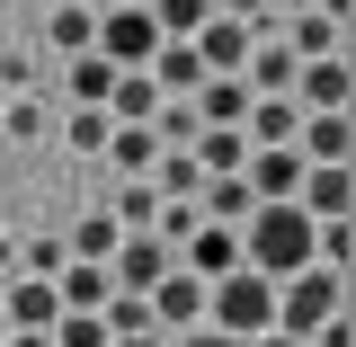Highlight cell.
<instances>
[{
  "instance_id": "cell-30",
  "label": "cell",
  "mask_w": 356,
  "mask_h": 347,
  "mask_svg": "<svg viewBox=\"0 0 356 347\" xmlns=\"http://www.w3.org/2000/svg\"><path fill=\"white\" fill-rule=\"evenodd\" d=\"M0 27H9V0H0Z\"/></svg>"
},
{
  "instance_id": "cell-14",
  "label": "cell",
  "mask_w": 356,
  "mask_h": 347,
  "mask_svg": "<svg viewBox=\"0 0 356 347\" xmlns=\"http://www.w3.org/2000/svg\"><path fill=\"white\" fill-rule=\"evenodd\" d=\"M276 36L294 45V54H348V18H330V9H285Z\"/></svg>"
},
{
  "instance_id": "cell-25",
  "label": "cell",
  "mask_w": 356,
  "mask_h": 347,
  "mask_svg": "<svg viewBox=\"0 0 356 347\" xmlns=\"http://www.w3.org/2000/svg\"><path fill=\"white\" fill-rule=\"evenodd\" d=\"M36 81H44V63H36V54L0 45V89H36Z\"/></svg>"
},
{
  "instance_id": "cell-33",
  "label": "cell",
  "mask_w": 356,
  "mask_h": 347,
  "mask_svg": "<svg viewBox=\"0 0 356 347\" xmlns=\"http://www.w3.org/2000/svg\"><path fill=\"white\" fill-rule=\"evenodd\" d=\"M0 107H9V89H0Z\"/></svg>"
},
{
  "instance_id": "cell-2",
  "label": "cell",
  "mask_w": 356,
  "mask_h": 347,
  "mask_svg": "<svg viewBox=\"0 0 356 347\" xmlns=\"http://www.w3.org/2000/svg\"><path fill=\"white\" fill-rule=\"evenodd\" d=\"M330 312H348V267H321V259H303L294 276H276V330H321Z\"/></svg>"
},
{
  "instance_id": "cell-28",
  "label": "cell",
  "mask_w": 356,
  "mask_h": 347,
  "mask_svg": "<svg viewBox=\"0 0 356 347\" xmlns=\"http://www.w3.org/2000/svg\"><path fill=\"white\" fill-rule=\"evenodd\" d=\"M0 347H54V330H9Z\"/></svg>"
},
{
  "instance_id": "cell-4",
  "label": "cell",
  "mask_w": 356,
  "mask_h": 347,
  "mask_svg": "<svg viewBox=\"0 0 356 347\" xmlns=\"http://www.w3.org/2000/svg\"><path fill=\"white\" fill-rule=\"evenodd\" d=\"M89 45L116 63V72H134V63H152V45H161V18H152V0H116V9H98V27H89Z\"/></svg>"
},
{
  "instance_id": "cell-32",
  "label": "cell",
  "mask_w": 356,
  "mask_h": 347,
  "mask_svg": "<svg viewBox=\"0 0 356 347\" xmlns=\"http://www.w3.org/2000/svg\"><path fill=\"white\" fill-rule=\"evenodd\" d=\"M0 339H9V321H0Z\"/></svg>"
},
{
  "instance_id": "cell-21",
  "label": "cell",
  "mask_w": 356,
  "mask_h": 347,
  "mask_svg": "<svg viewBox=\"0 0 356 347\" xmlns=\"http://www.w3.org/2000/svg\"><path fill=\"white\" fill-rule=\"evenodd\" d=\"M107 214L125 223V232H143V223L161 214V187H152V178H125V187H116V205H107Z\"/></svg>"
},
{
  "instance_id": "cell-13",
  "label": "cell",
  "mask_w": 356,
  "mask_h": 347,
  "mask_svg": "<svg viewBox=\"0 0 356 347\" xmlns=\"http://www.w3.org/2000/svg\"><path fill=\"white\" fill-rule=\"evenodd\" d=\"M98 161H107L116 178H143L152 161H161V134L143 125V116H116V125H107V152H98Z\"/></svg>"
},
{
  "instance_id": "cell-12",
  "label": "cell",
  "mask_w": 356,
  "mask_h": 347,
  "mask_svg": "<svg viewBox=\"0 0 356 347\" xmlns=\"http://www.w3.org/2000/svg\"><path fill=\"white\" fill-rule=\"evenodd\" d=\"M196 63H205V72H241V54H250V18H232V9H214V18H205V27H196Z\"/></svg>"
},
{
  "instance_id": "cell-6",
  "label": "cell",
  "mask_w": 356,
  "mask_h": 347,
  "mask_svg": "<svg viewBox=\"0 0 356 347\" xmlns=\"http://www.w3.org/2000/svg\"><path fill=\"white\" fill-rule=\"evenodd\" d=\"M178 267H196L205 285L232 276V267H241V223H196V232L178 241Z\"/></svg>"
},
{
  "instance_id": "cell-1",
  "label": "cell",
  "mask_w": 356,
  "mask_h": 347,
  "mask_svg": "<svg viewBox=\"0 0 356 347\" xmlns=\"http://www.w3.org/2000/svg\"><path fill=\"white\" fill-rule=\"evenodd\" d=\"M241 259L259 267V276H294L312 259V214L294 196H259L250 214H241Z\"/></svg>"
},
{
  "instance_id": "cell-24",
  "label": "cell",
  "mask_w": 356,
  "mask_h": 347,
  "mask_svg": "<svg viewBox=\"0 0 356 347\" xmlns=\"http://www.w3.org/2000/svg\"><path fill=\"white\" fill-rule=\"evenodd\" d=\"M63 259H72V250H63V232H36V241H18V276H54Z\"/></svg>"
},
{
  "instance_id": "cell-18",
  "label": "cell",
  "mask_w": 356,
  "mask_h": 347,
  "mask_svg": "<svg viewBox=\"0 0 356 347\" xmlns=\"http://www.w3.org/2000/svg\"><path fill=\"white\" fill-rule=\"evenodd\" d=\"M187 152H196V170H241V161H250V134L241 125H196Z\"/></svg>"
},
{
  "instance_id": "cell-22",
  "label": "cell",
  "mask_w": 356,
  "mask_h": 347,
  "mask_svg": "<svg viewBox=\"0 0 356 347\" xmlns=\"http://www.w3.org/2000/svg\"><path fill=\"white\" fill-rule=\"evenodd\" d=\"M107 312H54V347H107Z\"/></svg>"
},
{
  "instance_id": "cell-5",
  "label": "cell",
  "mask_w": 356,
  "mask_h": 347,
  "mask_svg": "<svg viewBox=\"0 0 356 347\" xmlns=\"http://www.w3.org/2000/svg\"><path fill=\"white\" fill-rule=\"evenodd\" d=\"M170 259H178V250L152 232V223H143V232H116V250H107V276H116V285H134V294H152V285L170 276Z\"/></svg>"
},
{
  "instance_id": "cell-9",
  "label": "cell",
  "mask_w": 356,
  "mask_h": 347,
  "mask_svg": "<svg viewBox=\"0 0 356 347\" xmlns=\"http://www.w3.org/2000/svg\"><path fill=\"white\" fill-rule=\"evenodd\" d=\"M294 107H348V54H303L294 63Z\"/></svg>"
},
{
  "instance_id": "cell-3",
  "label": "cell",
  "mask_w": 356,
  "mask_h": 347,
  "mask_svg": "<svg viewBox=\"0 0 356 347\" xmlns=\"http://www.w3.org/2000/svg\"><path fill=\"white\" fill-rule=\"evenodd\" d=\"M205 321L241 330V339H250V330H267V321H276V276H259V267L241 259L232 276H214V285H205Z\"/></svg>"
},
{
  "instance_id": "cell-17",
  "label": "cell",
  "mask_w": 356,
  "mask_h": 347,
  "mask_svg": "<svg viewBox=\"0 0 356 347\" xmlns=\"http://www.w3.org/2000/svg\"><path fill=\"white\" fill-rule=\"evenodd\" d=\"M0 134H9V143H44V134H54V98H36V89H9Z\"/></svg>"
},
{
  "instance_id": "cell-11",
  "label": "cell",
  "mask_w": 356,
  "mask_h": 347,
  "mask_svg": "<svg viewBox=\"0 0 356 347\" xmlns=\"http://www.w3.org/2000/svg\"><path fill=\"white\" fill-rule=\"evenodd\" d=\"M0 285H9V303H0V321H9V330H54V312H63L54 276H0Z\"/></svg>"
},
{
  "instance_id": "cell-8",
  "label": "cell",
  "mask_w": 356,
  "mask_h": 347,
  "mask_svg": "<svg viewBox=\"0 0 356 347\" xmlns=\"http://www.w3.org/2000/svg\"><path fill=\"white\" fill-rule=\"evenodd\" d=\"M152 321H161V330H187V321H205V276L170 259V276L152 285Z\"/></svg>"
},
{
  "instance_id": "cell-31",
  "label": "cell",
  "mask_w": 356,
  "mask_h": 347,
  "mask_svg": "<svg viewBox=\"0 0 356 347\" xmlns=\"http://www.w3.org/2000/svg\"><path fill=\"white\" fill-rule=\"evenodd\" d=\"M89 9H116V0H89Z\"/></svg>"
},
{
  "instance_id": "cell-7",
  "label": "cell",
  "mask_w": 356,
  "mask_h": 347,
  "mask_svg": "<svg viewBox=\"0 0 356 347\" xmlns=\"http://www.w3.org/2000/svg\"><path fill=\"white\" fill-rule=\"evenodd\" d=\"M348 196H356V178H348V161H303V178H294V205H303L312 223L348 214Z\"/></svg>"
},
{
  "instance_id": "cell-10",
  "label": "cell",
  "mask_w": 356,
  "mask_h": 347,
  "mask_svg": "<svg viewBox=\"0 0 356 347\" xmlns=\"http://www.w3.org/2000/svg\"><path fill=\"white\" fill-rule=\"evenodd\" d=\"M187 107H196V125H241L250 116V81L241 72H205V81L187 89Z\"/></svg>"
},
{
  "instance_id": "cell-29",
  "label": "cell",
  "mask_w": 356,
  "mask_h": 347,
  "mask_svg": "<svg viewBox=\"0 0 356 347\" xmlns=\"http://www.w3.org/2000/svg\"><path fill=\"white\" fill-rule=\"evenodd\" d=\"M0 276H18V241L9 232H0Z\"/></svg>"
},
{
  "instance_id": "cell-26",
  "label": "cell",
  "mask_w": 356,
  "mask_h": 347,
  "mask_svg": "<svg viewBox=\"0 0 356 347\" xmlns=\"http://www.w3.org/2000/svg\"><path fill=\"white\" fill-rule=\"evenodd\" d=\"M303 347H356V330H348V312H330L321 330H303Z\"/></svg>"
},
{
  "instance_id": "cell-19",
  "label": "cell",
  "mask_w": 356,
  "mask_h": 347,
  "mask_svg": "<svg viewBox=\"0 0 356 347\" xmlns=\"http://www.w3.org/2000/svg\"><path fill=\"white\" fill-rule=\"evenodd\" d=\"M89 27H98V9H89V0H54V18H44V45H54V54H81V45H89Z\"/></svg>"
},
{
  "instance_id": "cell-15",
  "label": "cell",
  "mask_w": 356,
  "mask_h": 347,
  "mask_svg": "<svg viewBox=\"0 0 356 347\" xmlns=\"http://www.w3.org/2000/svg\"><path fill=\"white\" fill-rule=\"evenodd\" d=\"M250 205H259V187H250L241 170H205V187H196V214L205 223H241Z\"/></svg>"
},
{
  "instance_id": "cell-27",
  "label": "cell",
  "mask_w": 356,
  "mask_h": 347,
  "mask_svg": "<svg viewBox=\"0 0 356 347\" xmlns=\"http://www.w3.org/2000/svg\"><path fill=\"white\" fill-rule=\"evenodd\" d=\"M107 347H170V330H116Z\"/></svg>"
},
{
  "instance_id": "cell-16",
  "label": "cell",
  "mask_w": 356,
  "mask_h": 347,
  "mask_svg": "<svg viewBox=\"0 0 356 347\" xmlns=\"http://www.w3.org/2000/svg\"><path fill=\"white\" fill-rule=\"evenodd\" d=\"M107 285H116V276H107V259H63V267H54L63 312H98V303H107Z\"/></svg>"
},
{
  "instance_id": "cell-20",
  "label": "cell",
  "mask_w": 356,
  "mask_h": 347,
  "mask_svg": "<svg viewBox=\"0 0 356 347\" xmlns=\"http://www.w3.org/2000/svg\"><path fill=\"white\" fill-rule=\"evenodd\" d=\"M116 232H125L116 214H81L72 232H63V250H72V259H107V250H116Z\"/></svg>"
},
{
  "instance_id": "cell-23",
  "label": "cell",
  "mask_w": 356,
  "mask_h": 347,
  "mask_svg": "<svg viewBox=\"0 0 356 347\" xmlns=\"http://www.w3.org/2000/svg\"><path fill=\"white\" fill-rule=\"evenodd\" d=\"M152 18H161V36H196L214 18V0H152Z\"/></svg>"
}]
</instances>
